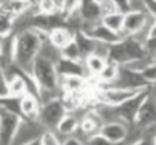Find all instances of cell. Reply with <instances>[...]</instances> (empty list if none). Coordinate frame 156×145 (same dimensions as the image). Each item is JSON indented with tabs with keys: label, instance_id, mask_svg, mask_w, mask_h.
<instances>
[{
	"label": "cell",
	"instance_id": "cell-16",
	"mask_svg": "<svg viewBox=\"0 0 156 145\" xmlns=\"http://www.w3.org/2000/svg\"><path fill=\"white\" fill-rule=\"evenodd\" d=\"M75 42L77 44L80 52H82L83 58H86L87 56L94 53L95 48H97V45H98L97 41H94L91 37H88L82 30H76V31H75Z\"/></svg>",
	"mask_w": 156,
	"mask_h": 145
},
{
	"label": "cell",
	"instance_id": "cell-7",
	"mask_svg": "<svg viewBox=\"0 0 156 145\" xmlns=\"http://www.w3.org/2000/svg\"><path fill=\"white\" fill-rule=\"evenodd\" d=\"M114 87H122V88H129V90H148L151 88L149 84L144 80L143 75L140 72H134L126 66H121L119 68V76L117 81L113 84Z\"/></svg>",
	"mask_w": 156,
	"mask_h": 145
},
{
	"label": "cell",
	"instance_id": "cell-3",
	"mask_svg": "<svg viewBox=\"0 0 156 145\" xmlns=\"http://www.w3.org/2000/svg\"><path fill=\"white\" fill-rule=\"evenodd\" d=\"M68 114V110L65 107L61 98H53L50 101L45 102L41 106L40 115H38V123L46 130L56 132L57 125L60 121Z\"/></svg>",
	"mask_w": 156,
	"mask_h": 145
},
{
	"label": "cell",
	"instance_id": "cell-18",
	"mask_svg": "<svg viewBox=\"0 0 156 145\" xmlns=\"http://www.w3.org/2000/svg\"><path fill=\"white\" fill-rule=\"evenodd\" d=\"M119 68H121V66L113 64V62H107L106 66H105V69L101 72L99 76L97 77L98 81H99V84H101V87L113 86L119 76Z\"/></svg>",
	"mask_w": 156,
	"mask_h": 145
},
{
	"label": "cell",
	"instance_id": "cell-25",
	"mask_svg": "<svg viewBox=\"0 0 156 145\" xmlns=\"http://www.w3.org/2000/svg\"><path fill=\"white\" fill-rule=\"evenodd\" d=\"M41 143L42 145H62V141L58 138L56 132L53 130H45L41 134Z\"/></svg>",
	"mask_w": 156,
	"mask_h": 145
},
{
	"label": "cell",
	"instance_id": "cell-32",
	"mask_svg": "<svg viewBox=\"0 0 156 145\" xmlns=\"http://www.w3.org/2000/svg\"><path fill=\"white\" fill-rule=\"evenodd\" d=\"M145 2V11L152 19L156 20V0H144Z\"/></svg>",
	"mask_w": 156,
	"mask_h": 145
},
{
	"label": "cell",
	"instance_id": "cell-11",
	"mask_svg": "<svg viewBox=\"0 0 156 145\" xmlns=\"http://www.w3.org/2000/svg\"><path fill=\"white\" fill-rule=\"evenodd\" d=\"M57 72H58L60 77H88L87 69L83 62L79 61H71V60L60 58L56 62Z\"/></svg>",
	"mask_w": 156,
	"mask_h": 145
},
{
	"label": "cell",
	"instance_id": "cell-17",
	"mask_svg": "<svg viewBox=\"0 0 156 145\" xmlns=\"http://www.w3.org/2000/svg\"><path fill=\"white\" fill-rule=\"evenodd\" d=\"M83 64H84V66H86L88 76L98 77L101 75V72L105 69L107 61L105 58H102V57H99V56H97V54L92 53V54H90V56L86 57L84 61H83Z\"/></svg>",
	"mask_w": 156,
	"mask_h": 145
},
{
	"label": "cell",
	"instance_id": "cell-2",
	"mask_svg": "<svg viewBox=\"0 0 156 145\" xmlns=\"http://www.w3.org/2000/svg\"><path fill=\"white\" fill-rule=\"evenodd\" d=\"M31 75L41 90L42 103L53 98H60L57 95V91L61 90V77L57 72L56 62L53 60H50L44 54H40L33 65Z\"/></svg>",
	"mask_w": 156,
	"mask_h": 145
},
{
	"label": "cell",
	"instance_id": "cell-15",
	"mask_svg": "<svg viewBox=\"0 0 156 145\" xmlns=\"http://www.w3.org/2000/svg\"><path fill=\"white\" fill-rule=\"evenodd\" d=\"M80 129V122L79 119L76 118V115H73V114L68 113L67 115L64 117L61 121H60V123L57 125L56 128V133L60 136H64V137H72V136L75 134L77 130Z\"/></svg>",
	"mask_w": 156,
	"mask_h": 145
},
{
	"label": "cell",
	"instance_id": "cell-30",
	"mask_svg": "<svg viewBox=\"0 0 156 145\" xmlns=\"http://www.w3.org/2000/svg\"><path fill=\"white\" fill-rule=\"evenodd\" d=\"M87 145H125V144H113L98 133V134L92 136V137H90L87 140Z\"/></svg>",
	"mask_w": 156,
	"mask_h": 145
},
{
	"label": "cell",
	"instance_id": "cell-33",
	"mask_svg": "<svg viewBox=\"0 0 156 145\" xmlns=\"http://www.w3.org/2000/svg\"><path fill=\"white\" fill-rule=\"evenodd\" d=\"M62 145H84L82 140H80L79 137H76V136H72V137H68L65 138L64 141H62Z\"/></svg>",
	"mask_w": 156,
	"mask_h": 145
},
{
	"label": "cell",
	"instance_id": "cell-22",
	"mask_svg": "<svg viewBox=\"0 0 156 145\" xmlns=\"http://www.w3.org/2000/svg\"><path fill=\"white\" fill-rule=\"evenodd\" d=\"M60 53H61V58L71 60V61H79V62L84 61L83 54H82V52H80L79 46H77V44L75 42V40L72 41L71 44H68L64 49L60 50Z\"/></svg>",
	"mask_w": 156,
	"mask_h": 145
},
{
	"label": "cell",
	"instance_id": "cell-20",
	"mask_svg": "<svg viewBox=\"0 0 156 145\" xmlns=\"http://www.w3.org/2000/svg\"><path fill=\"white\" fill-rule=\"evenodd\" d=\"M124 22H125V15H122L119 12L105 15L101 20V23L103 26H106L107 29H110L112 31L117 33V34H119V35L124 31Z\"/></svg>",
	"mask_w": 156,
	"mask_h": 145
},
{
	"label": "cell",
	"instance_id": "cell-12",
	"mask_svg": "<svg viewBox=\"0 0 156 145\" xmlns=\"http://www.w3.org/2000/svg\"><path fill=\"white\" fill-rule=\"evenodd\" d=\"M41 101L33 95H25L20 99V111H22V118L29 122H38V115L41 110Z\"/></svg>",
	"mask_w": 156,
	"mask_h": 145
},
{
	"label": "cell",
	"instance_id": "cell-28",
	"mask_svg": "<svg viewBox=\"0 0 156 145\" xmlns=\"http://www.w3.org/2000/svg\"><path fill=\"white\" fill-rule=\"evenodd\" d=\"M115 2V8L117 12L122 14V15H128L129 12H132V2L130 0H114Z\"/></svg>",
	"mask_w": 156,
	"mask_h": 145
},
{
	"label": "cell",
	"instance_id": "cell-37",
	"mask_svg": "<svg viewBox=\"0 0 156 145\" xmlns=\"http://www.w3.org/2000/svg\"><path fill=\"white\" fill-rule=\"evenodd\" d=\"M151 141H152V145H156V134H155L154 137L151 138Z\"/></svg>",
	"mask_w": 156,
	"mask_h": 145
},
{
	"label": "cell",
	"instance_id": "cell-31",
	"mask_svg": "<svg viewBox=\"0 0 156 145\" xmlns=\"http://www.w3.org/2000/svg\"><path fill=\"white\" fill-rule=\"evenodd\" d=\"M144 48L147 50V54L151 57L156 56V37H148L144 42Z\"/></svg>",
	"mask_w": 156,
	"mask_h": 145
},
{
	"label": "cell",
	"instance_id": "cell-1",
	"mask_svg": "<svg viewBox=\"0 0 156 145\" xmlns=\"http://www.w3.org/2000/svg\"><path fill=\"white\" fill-rule=\"evenodd\" d=\"M44 42L38 35L37 30L25 29L15 35V58L14 64L22 71L31 73L37 57L41 54Z\"/></svg>",
	"mask_w": 156,
	"mask_h": 145
},
{
	"label": "cell",
	"instance_id": "cell-13",
	"mask_svg": "<svg viewBox=\"0 0 156 145\" xmlns=\"http://www.w3.org/2000/svg\"><path fill=\"white\" fill-rule=\"evenodd\" d=\"M73 40H75V31L71 30L68 26H62V27H56L49 33L48 44H50L57 50H61Z\"/></svg>",
	"mask_w": 156,
	"mask_h": 145
},
{
	"label": "cell",
	"instance_id": "cell-29",
	"mask_svg": "<svg viewBox=\"0 0 156 145\" xmlns=\"http://www.w3.org/2000/svg\"><path fill=\"white\" fill-rule=\"evenodd\" d=\"M99 4H101L103 16H105V15H110V14L117 12L115 2H114V0H99Z\"/></svg>",
	"mask_w": 156,
	"mask_h": 145
},
{
	"label": "cell",
	"instance_id": "cell-23",
	"mask_svg": "<svg viewBox=\"0 0 156 145\" xmlns=\"http://www.w3.org/2000/svg\"><path fill=\"white\" fill-rule=\"evenodd\" d=\"M37 14H42V15H57L58 10L56 7V2L55 0H41L37 2Z\"/></svg>",
	"mask_w": 156,
	"mask_h": 145
},
{
	"label": "cell",
	"instance_id": "cell-21",
	"mask_svg": "<svg viewBox=\"0 0 156 145\" xmlns=\"http://www.w3.org/2000/svg\"><path fill=\"white\" fill-rule=\"evenodd\" d=\"M20 99L16 96H5V98H0V108L7 113L15 114V115L22 117V111H20Z\"/></svg>",
	"mask_w": 156,
	"mask_h": 145
},
{
	"label": "cell",
	"instance_id": "cell-38",
	"mask_svg": "<svg viewBox=\"0 0 156 145\" xmlns=\"http://www.w3.org/2000/svg\"><path fill=\"white\" fill-rule=\"evenodd\" d=\"M0 53H2V40H0Z\"/></svg>",
	"mask_w": 156,
	"mask_h": 145
},
{
	"label": "cell",
	"instance_id": "cell-8",
	"mask_svg": "<svg viewBox=\"0 0 156 145\" xmlns=\"http://www.w3.org/2000/svg\"><path fill=\"white\" fill-rule=\"evenodd\" d=\"M134 125L143 130L156 125V96L152 94V91L140 108Z\"/></svg>",
	"mask_w": 156,
	"mask_h": 145
},
{
	"label": "cell",
	"instance_id": "cell-34",
	"mask_svg": "<svg viewBox=\"0 0 156 145\" xmlns=\"http://www.w3.org/2000/svg\"><path fill=\"white\" fill-rule=\"evenodd\" d=\"M132 145H152V141L148 140V138H143V140L137 141V143H134V144H132Z\"/></svg>",
	"mask_w": 156,
	"mask_h": 145
},
{
	"label": "cell",
	"instance_id": "cell-36",
	"mask_svg": "<svg viewBox=\"0 0 156 145\" xmlns=\"http://www.w3.org/2000/svg\"><path fill=\"white\" fill-rule=\"evenodd\" d=\"M23 145H42V143H41V138H35V140L29 141V143H26Z\"/></svg>",
	"mask_w": 156,
	"mask_h": 145
},
{
	"label": "cell",
	"instance_id": "cell-24",
	"mask_svg": "<svg viewBox=\"0 0 156 145\" xmlns=\"http://www.w3.org/2000/svg\"><path fill=\"white\" fill-rule=\"evenodd\" d=\"M15 20L5 16H0V40H5L12 35Z\"/></svg>",
	"mask_w": 156,
	"mask_h": 145
},
{
	"label": "cell",
	"instance_id": "cell-26",
	"mask_svg": "<svg viewBox=\"0 0 156 145\" xmlns=\"http://www.w3.org/2000/svg\"><path fill=\"white\" fill-rule=\"evenodd\" d=\"M144 80L149 84V87L156 86V62H151L145 69L141 72Z\"/></svg>",
	"mask_w": 156,
	"mask_h": 145
},
{
	"label": "cell",
	"instance_id": "cell-10",
	"mask_svg": "<svg viewBox=\"0 0 156 145\" xmlns=\"http://www.w3.org/2000/svg\"><path fill=\"white\" fill-rule=\"evenodd\" d=\"M79 15L82 23H88V25L101 23L103 14H102L99 0H83V2H80Z\"/></svg>",
	"mask_w": 156,
	"mask_h": 145
},
{
	"label": "cell",
	"instance_id": "cell-39",
	"mask_svg": "<svg viewBox=\"0 0 156 145\" xmlns=\"http://www.w3.org/2000/svg\"><path fill=\"white\" fill-rule=\"evenodd\" d=\"M0 125H2V114H0Z\"/></svg>",
	"mask_w": 156,
	"mask_h": 145
},
{
	"label": "cell",
	"instance_id": "cell-14",
	"mask_svg": "<svg viewBox=\"0 0 156 145\" xmlns=\"http://www.w3.org/2000/svg\"><path fill=\"white\" fill-rule=\"evenodd\" d=\"M122 42H124L125 50H126L129 62L134 61V60L145 58V57L148 56V54H147L145 48H144V44H143V42H140L139 40H136L134 37L125 38ZM129 62H128V64H129Z\"/></svg>",
	"mask_w": 156,
	"mask_h": 145
},
{
	"label": "cell",
	"instance_id": "cell-35",
	"mask_svg": "<svg viewBox=\"0 0 156 145\" xmlns=\"http://www.w3.org/2000/svg\"><path fill=\"white\" fill-rule=\"evenodd\" d=\"M149 37H156V20L152 23L151 30H149Z\"/></svg>",
	"mask_w": 156,
	"mask_h": 145
},
{
	"label": "cell",
	"instance_id": "cell-6",
	"mask_svg": "<svg viewBox=\"0 0 156 145\" xmlns=\"http://www.w3.org/2000/svg\"><path fill=\"white\" fill-rule=\"evenodd\" d=\"M79 30L86 33V34L88 35V37H91L94 41L99 42V44H103V45H107V46H112V45H115V44H118V42L124 41L121 35L112 31V30L107 29L106 26L102 25V23H97V25L82 23Z\"/></svg>",
	"mask_w": 156,
	"mask_h": 145
},
{
	"label": "cell",
	"instance_id": "cell-5",
	"mask_svg": "<svg viewBox=\"0 0 156 145\" xmlns=\"http://www.w3.org/2000/svg\"><path fill=\"white\" fill-rule=\"evenodd\" d=\"M2 125H0V145H14L23 118L15 114L7 113L0 108Z\"/></svg>",
	"mask_w": 156,
	"mask_h": 145
},
{
	"label": "cell",
	"instance_id": "cell-19",
	"mask_svg": "<svg viewBox=\"0 0 156 145\" xmlns=\"http://www.w3.org/2000/svg\"><path fill=\"white\" fill-rule=\"evenodd\" d=\"M87 84L86 77H62L61 90L64 94H82Z\"/></svg>",
	"mask_w": 156,
	"mask_h": 145
},
{
	"label": "cell",
	"instance_id": "cell-27",
	"mask_svg": "<svg viewBox=\"0 0 156 145\" xmlns=\"http://www.w3.org/2000/svg\"><path fill=\"white\" fill-rule=\"evenodd\" d=\"M10 95V90H8V79L5 71L2 65H0V98H5Z\"/></svg>",
	"mask_w": 156,
	"mask_h": 145
},
{
	"label": "cell",
	"instance_id": "cell-4",
	"mask_svg": "<svg viewBox=\"0 0 156 145\" xmlns=\"http://www.w3.org/2000/svg\"><path fill=\"white\" fill-rule=\"evenodd\" d=\"M149 94H151V88L144 90V91L137 94L136 96H133L132 99H129L128 102H125L124 104L114 108L118 121L124 122L128 126H133L134 122H136L137 114H139L140 108H141L144 102H145V99L149 96Z\"/></svg>",
	"mask_w": 156,
	"mask_h": 145
},
{
	"label": "cell",
	"instance_id": "cell-9",
	"mask_svg": "<svg viewBox=\"0 0 156 145\" xmlns=\"http://www.w3.org/2000/svg\"><path fill=\"white\" fill-rule=\"evenodd\" d=\"M129 128L130 126L125 125L121 121H114V122L105 123L99 130V134L113 144H125L129 134Z\"/></svg>",
	"mask_w": 156,
	"mask_h": 145
}]
</instances>
